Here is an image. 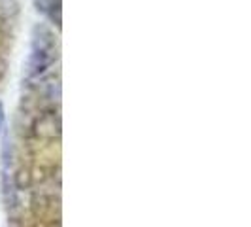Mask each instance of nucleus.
<instances>
[{
  "instance_id": "f257e3e1",
  "label": "nucleus",
  "mask_w": 251,
  "mask_h": 227,
  "mask_svg": "<svg viewBox=\"0 0 251 227\" xmlns=\"http://www.w3.org/2000/svg\"><path fill=\"white\" fill-rule=\"evenodd\" d=\"M0 123H2V110H0Z\"/></svg>"
}]
</instances>
